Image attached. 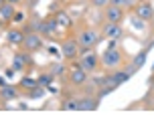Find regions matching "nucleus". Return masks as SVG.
<instances>
[{
	"label": "nucleus",
	"instance_id": "obj_1",
	"mask_svg": "<svg viewBox=\"0 0 154 121\" xmlns=\"http://www.w3.org/2000/svg\"><path fill=\"white\" fill-rule=\"evenodd\" d=\"M101 38H103L101 32L91 28V26H85V28H81L77 32V43H79L81 49H95L101 43Z\"/></svg>",
	"mask_w": 154,
	"mask_h": 121
},
{
	"label": "nucleus",
	"instance_id": "obj_2",
	"mask_svg": "<svg viewBox=\"0 0 154 121\" xmlns=\"http://www.w3.org/2000/svg\"><path fill=\"white\" fill-rule=\"evenodd\" d=\"M79 63L87 73H95L101 65L100 55L95 53V49H81L79 51Z\"/></svg>",
	"mask_w": 154,
	"mask_h": 121
},
{
	"label": "nucleus",
	"instance_id": "obj_3",
	"mask_svg": "<svg viewBox=\"0 0 154 121\" xmlns=\"http://www.w3.org/2000/svg\"><path fill=\"white\" fill-rule=\"evenodd\" d=\"M100 59H101V65L106 69H118L122 65L124 57H122V51H120L118 46H114V49H108V46H106V51L101 53Z\"/></svg>",
	"mask_w": 154,
	"mask_h": 121
},
{
	"label": "nucleus",
	"instance_id": "obj_4",
	"mask_svg": "<svg viewBox=\"0 0 154 121\" xmlns=\"http://www.w3.org/2000/svg\"><path fill=\"white\" fill-rule=\"evenodd\" d=\"M79 51H81V46L77 43V38H65L61 43V57L65 60H75L79 57Z\"/></svg>",
	"mask_w": 154,
	"mask_h": 121
},
{
	"label": "nucleus",
	"instance_id": "obj_5",
	"mask_svg": "<svg viewBox=\"0 0 154 121\" xmlns=\"http://www.w3.org/2000/svg\"><path fill=\"white\" fill-rule=\"evenodd\" d=\"M101 37L103 38H114V40H120V38L124 37V28L120 22H109V20H106V22L101 24Z\"/></svg>",
	"mask_w": 154,
	"mask_h": 121
},
{
	"label": "nucleus",
	"instance_id": "obj_6",
	"mask_svg": "<svg viewBox=\"0 0 154 121\" xmlns=\"http://www.w3.org/2000/svg\"><path fill=\"white\" fill-rule=\"evenodd\" d=\"M23 46L29 51V53H35V51H38V49L43 46V37H41V32H35V30L24 32Z\"/></svg>",
	"mask_w": 154,
	"mask_h": 121
},
{
	"label": "nucleus",
	"instance_id": "obj_7",
	"mask_svg": "<svg viewBox=\"0 0 154 121\" xmlns=\"http://www.w3.org/2000/svg\"><path fill=\"white\" fill-rule=\"evenodd\" d=\"M69 81H71V85H75V87H81V85L87 83V71L81 67V63H77V65H73V67H71V71H69Z\"/></svg>",
	"mask_w": 154,
	"mask_h": 121
},
{
	"label": "nucleus",
	"instance_id": "obj_8",
	"mask_svg": "<svg viewBox=\"0 0 154 121\" xmlns=\"http://www.w3.org/2000/svg\"><path fill=\"white\" fill-rule=\"evenodd\" d=\"M134 12H136V16H138V20H152L154 18V6L148 2V0H142V2H138L136 6H134Z\"/></svg>",
	"mask_w": 154,
	"mask_h": 121
},
{
	"label": "nucleus",
	"instance_id": "obj_9",
	"mask_svg": "<svg viewBox=\"0 0 154 121\" xmlns=\"http://www.w3.org/2000/svg\"><path fill=\"white\" fill-rule=\"evenodd\" d=\"M103 18L109 20V22H120L124 20V8L122 6H114V4H108L103 8Z\"/></svg>",
	"mask_w": 154,
	"mask_h": 121
},
{
	"label": "nucleus",
	"instance_id": "obj_10",
	"mask_svg": "<svg viewBox=\"0 0 154 121\" xmlns=\"http://www.w3.org/2000/svg\"><path fill=\"white\" fill-rule=\"evenodd\" d=\"M100 107V97L93 95H85L79 99V111H95Z\"/></svg>",
	"mask_w": 154,
	"mask_h": 121
},
{
	"label": "nucleus",
	"instance_id": "obj_11",
	"mask_svg": "<svg viewBox=\"0 0 154 121\" xmlns=\"http://www.w3.org/2000/svg\"><path fill=\"white\" fill-rule=\"evenodd\" d=\"M0 97L4 99V101H18L20 99V91L16 89L14 85H2L0 87Z\"/></svg>",
	"mask_w": 154,
	"mask_h": 121
},
{
	"label": "nucleus",
	"instance_id": "obj_12",
	"mask_svg": "<svg viewBox=\"0 0 154 121\" xmlns=\"http://www.w3.org/2000/svg\"><path fill=\"white\" fill-rule=\"evenodd\" d=\"M23 40H24V32L18 28H10L6 32V43L12 46H23Z\"/></svg>",
	"mask_w": 154,
	"mask_h": 121
},
{
	"label": "nucleus",
	"instance_id": "obj_13",
	"mask_svg": "<svg viewBox=\"0 0 154 121\" xmlns=\"http://www.w3.org/2000/svg\"><path fill=\"white\" fill-rule=\"evenodd\" d=\"M26 63H31V57H26V55H23V53H14L10 67L14 69V71H24V69H26Z\"/></svg>",
	"mask_w": 154,
	"mask_h": 121
},
{
	"label": "nucleus",
	"instance_id": "obj_14",
	"mask_svg": "<svg viewBox=\"0 0 154 121\" xmlns=\"http://www.w3.org/2000/svg\"><path fill=\"white\" fill-rule=\"evenodd\" d=\"M14 12H16V8H14L12 2H4V4L0 6V18H2V20H12Z\"/></svg>",
	"mask_w": 154,
	"mask_h": 121
},
{
	"label": "nucleus",
	"instance_id": "obj_15",
	"mask_svg": "<svg viewBox=\"0 0 154 121\" xmlns=\"http://www.w3.org/2000/svg\"><path fill=\"white\" fill-rule=\"evenodd\" d=\"M55 30H57V22H55V16L53 18H45L43 20V24H41V34H53Z\"/></svg>",
	"mask_w": 154,
	"mask_h": 121
},
{
	"label": "nucleus",
	"instance_id": "obj_16",
	"mask_svg": "<svg viewBox=\"0 0 154 121\" xmlns=\"http://www.w3.org/2000/svg\"><path fill=\"white\" fill-rule=\"evenodd\" d=\"M61 109H63V111H79V99H75V97L63 99Z\"/></svg>",
	"mask_w": 154,
	"mask_h": 121
},
{
	"label": "nucleus",
	"instance_id": "obj_17",
	"mask_svg": "<svg viewBox=\"0 0 154 121\" xmlns=\"http://www.w3.org/2000/svg\"><path fill=\"white\" fill-rule=\"evenodd\" d=\"M55 22H57V28H69L71 24V18L67 14H65V12H57V14H55Z\"/></svg>",
	"mask_w": 154,
	"mask_h": 121
},
{
	"label": "nucleus",
	"instance_id": "obj_18",
	"mask_svg": "<svg viewBox=\"0 0 154 121\" xmlns=\"http://www.w3.org/2000/svg\"><path fill=\"white\" fill-rule=\"evenodd\" d=\"M146 57H148V51L144 49V51H140V53L132 59V65H134L136 69H142V67H144V63H146Z\"/></svg>",
	"mask_w": 154,
	"mask_h": 121
},
{
	"label": "nucleus",
	"instance_id": "obj_19",
	"mask_svg": "<svg viewBox=\"0 0 154 121\" xmlns=\"http://www.w3.org/2000/svg\"><path fill=\"white\" fill-rule=\"evenodd\" d=\"M37 85H38V81H37V79H32V77H23V79H20V87L26 89V91L35 89Z\"/></svg>",
	"mask_w": 154,
	"mask_h": 121
},
{
	"label": "nucleus",
	"instance_id": "obj_20",
	"mask_svg": "<svg viewBox=\"0 0 154 121\" xmlns=\"http://www.w3.org/2000/svg\"><path fill=\"white\" fill-rule=\"evenodd\" d=\"M37 81H38V85H41V87H49V85H51V81H53V75L47 71V73H43V75L38 77Z\"/></svg>",
	"mask_w": 154,
	"mask_h": 121
},
{
	"label": "nucleus",
	"instance_id": "obj_21",
	"mask_svg": "<svg viewBox=\"0 0 154 121\" xmlns=\"http://www.w3.org/2000/svg\"><path fill=\"white\" fill-rule=\"evenodd\" d=\"M49 73H51V75H63V73H65V67H63V63H53V65H51V67H49Z\"/></svg>",
	"mask_w": 154,
	"mask_h": 121
},
{
	"label": "nucleus",
	"instance_id": "obj_22",
	"mask_svg": "<svg viewBox=\"0 0 154 121\" xmlns=\"http://www.w3.org/2000/svg\"><path fill=\"white\" fill-rule=\"evenodd\" d=\"M89 2H91V6L93 8H106L109 4L108 0H89Z\"/></svg>",
	"mask_w": 154,
	"mask_h": 121
},
{
	"label": "nucleus",
	"instance_id": "obj_23",
	"mask_svg": "<svg viewBox=\"0 0 154 121\" xmlns=\"http://www.w3.org/2000/svg\"><path fill=\"white\" fill-rule=\"evenodd\" d=\"M24 20V12H20V10H16L14 16H12V22H23Z\"/></svg>",
	"mask_w": 154,
	"mask_h": 121
},
{
	"label": "nucleus",
	"instance_id": "obj_24",
	"mask_svg": "<svg viewBox=\"0 0 154 121\" xmlns=\"http://www.w3.org/2000/svg\"><path fill=\"white\" fill-rule=\"evenodd\" d=\"M108 2H109V4H114V6H126V0H108Z\"/></svg>",
	"mask_w": 154,
	"mask_h": 121
},
{
	"label": "nucleus",
	"instance_id": "obj_25",
	"mask_svg": "<svg viewBox=\"0 0 154 121\" xmlns=\"http://www.w3.org/2000/svg\"><path fill=\"white\" fill-rule=\"evenodd\" d=\"M14 73H16V71H14L12 67H10V69L6 71V77H8V79H12V77H14Z\"/></svg>",
	"mask_w": 154,
	"mask_h": 121
},
{
	"label": "nucleus",
	"instance_id": "obj_26",
	"mask_svg": "<svg viewBox=\"0 0 154 121\" xmlns=\"http://www.w3.org/2000/svg\"><path fill=\"white\" fill-rule=\"evenodd\" d=\"M138 4V0H126V6H136Z\"/></svg>",
	"mask_w": 154,
	"mask_h": 121
},
{
	"label": "nucleus",
	"instance_id": "obj_27",
	"mask_svg": "<svg viewBox=\"0 0 154 121\" xmlns=\"http://www.w3.org/2000/svg\"><path fill=\"white\" fill-rule=\"evenodd\" d=\"M4 107H6V101H4V99L0 97V109H4Z\"/></svg>",
	"mask_w": 154,
	"mask_h": 121
},
{
	"label": "nucleus",
	"instance_id": "obj_28",
	"mask_svg": "<svg viewBox=\"0 0 154 121\" xmlns=\"http://www.w3.org/2000/svg\"><path fill=\"white\" fill-rule=\"evenodd\" d=\"M6 2H12V4H20L23 0H6Z\"/></svg>",
	"mask_w": 154,
	"mask_h": 121
},
{
	"label": "nucleus",
	"instance_id": "obj_29",
	"mask_svg": "<svg viewBox=\"0 0 154 121\" xmlns=\"http://www.w3.org/2000/svg\"><path fill=\"white\" fill-rule=\"evenodd\" d=\"M4 2H6V0H0V6H2V4H4Z\"/></svg>",
	"mask_w": 154,
	"mask_h": 121
},
{
	"label": "nucleus",
	"instance_id": "obj_30",
	"mask_svg": "<svg viewBox=\"0 0 154 121\" xmlns=\"http://www.w3.org/2000/svg\"><path fill=\"white\" fill-rule=\"evenodd\" d=\"M0 28H2V18H0Z\"/></svg>",
	"mask_w": 154,
	"mask_h": 121
},
{
	"label": "nucleus",
	"instance_id": "obj_31",
	"mask_svg": "<svg viewBox=\"0 0 154 121\" xmlns=\"http://www.w3.org/2000/svg\"><path fill=\"white\" fill-rule=\"evenodd\" d=\"M152 81H154V73H152Z\"/></svg>",
	"mask_w": 154,
	"mask_h": 121
},
{
	"label": "nucleus",
	"instance_id": "obj_32",
	"mask_svg": "<svg viewBox=\"0 0 154 121\" xmlns=\"http://www.w3.org/2000/svg\"><path fill=\"white\" fill-rule=\"evenodd\" d=\"M138 2H142V0H138Z\"/></svg>",
	"mask_w": 154,
	"mask_h": 121
}]
</instances>
